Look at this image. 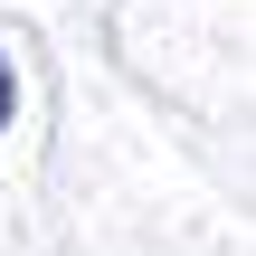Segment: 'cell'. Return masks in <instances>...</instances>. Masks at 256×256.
I'll return each instance as SVG.
<instances>
[{"mask_svg": "<svg viewBox=\"0 0 256 256\" xmlns=\"http://www.w3.org/2000/svg\"><path fill=\"white\" fill-rule=\"evenodd\" d=\"M10 114H19V66H10V48H0V133H10Z\"/></svg>", "mask_w": 256, "mask_h": 256, "instance_id": "obj_1", "label": "cell"}]
</instances>
